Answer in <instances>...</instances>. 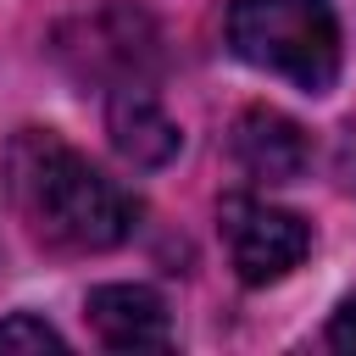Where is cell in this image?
I'll return each mask as SVG.
<instances>
[{
    "label": "cell",
    "instance_id": "cell-4",
    "mask_svg": "<svg viewBox=\"0 0 356 356\" xmlns=\"http://www.w3.org/2000/svg\"><path fill=\"white\" fill-rule=\"evenodd\" d=\"M83 317L106 350H167L172 345L167 300L150 284H100L89 289Z\"/></svg>",
    "mask_w": 356,
    "mask_h": 356
},
{
    "label": "cell",
    "instance_id": "cell-8",
    "mask_svg": "<svg viewBox=\"0 0 356 356\" xmlns=\"http://www.w3.org/2000/svg\"><path fill=\"white\" fill-rule=\"evenodd\" d=\"M22 350H67V339L33 312H11L0 323V356H22Z\"/></svg>",
    "mask_w": 356,
    "mask_h": 356
},
{
    "label": "cell",
    "instance_id": "cell-9",
    "mask_svg": "<svg viewBox=\"0 0 356 356\" xmlns=\"http://www.w3.org/2000/svg\"><path fill=\"white\" fill-rule=\"evenodd\" d=\"M328 345L345 350V356H356V295H345V300L334 306V317H328Z\"/></svg>",
    "mask_w": 356,
    "mask_h": 356
},
{
    "label": "cell",
    "instance_id": "cell-2",
    "mask_svg": "<svg viewBox=\"0 0 356 356\" xmlns=\"http://www.w3.org/2000/svg\"><path fill=\"white\" fill-rule=\"evenodd\" d=\"M228 44L239 61L306 95H328L339 78V22L328 0H234Z\"/></svg>",
    "mask_w": 356,
    "mask_h": 356
},
{
    "label": "cell",
    "instance_id": "cell-1",
    "mask_svg": "<svg viewBox=\"0 0 356 356\" xmlns=\"http://www.w3.org/2000/svg\"><path fill=\"white\" fill-rule=\"evenodd\" d=\"M0 178L17 222L50 250L95 256V250H117L134 234L139 206L128 200V189L50 128H22L6 145Z\"/></svg>",
    "mask_w": 356,
    "mask_h": 356
},
{
    "label": "cell",
    "instance_id": "cell-5",
    "mask_svg": "<svg viewBox=\"0 0 356 356\" xmlns=\"http://www.w3.org/2000/svg\"><path fill=\"white\" fill-rule=\"evenodd\" d=\"M234 161L261 184H295L312 167V134L273 106H250L234 122Z\"/></svg>",
    "mask_w": 356,
    "mask_h": 356
},
{
    "label": "cell",
    "instance_id": "cell-3",
    "mask_svg": "<svg viewBox=\"0 0 356 356\" xmlns=\"http://www.w3.org/2000/svg\"><path fill=\"white\" fill-rule=\"evenodd\" d=\"M217 222H222V239H228V261H234L239 284H250V289L289 278L312 250V228L295 211L267 206L256 195H228Z\"/></svg>",
    "mask_w": 356,
    "mask_h": 356
},
{
    "label": "cell",
    "instance_id": "cell-7",
    "mask_svg": "<svg viewBox=\"0 0 356 356\" xmlns=\"http://www.w3.org/2000/svg\"><path fill=\"white\" fill-rule=\"evenodd\" d=\"M106 134H111L117 156L134 161V167H167V161L184 150L178 122L156 106V95H150L145 83L111 95V106H106Z\"/></svg>",
    "mask_w": 356,
    "mask_h": 356
},
{
    "label": "cell",
    "instance_id": "cell-6",
    "mask_svg": "<svg viewBox=\"0 0 356 356\" xmlns=\"http://www.w3.org/2000/svg\"><path fill=\"white\" fill-rule=\"evenodd\" d=\"M78 56H83V72L117 78V89H134L145 78V61L156 56V28L128 6H106L83 22Z\"/></svg>",
    "mask_w": 356,
    "mask_h": 356
}]
</instances>
